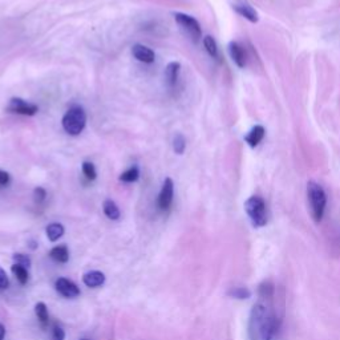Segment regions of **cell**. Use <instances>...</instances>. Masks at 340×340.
<instances>
[{
  "mask_svg": "<svg viewBox=\"0 0 340 340\" xmlns=\"http://www.w3.org/2000/svg\"><path fill=\"white\" fill-rule=\"evenodd\" d=\"M267 302H258L251 310L248 321L250 340H274L279 332L282 318Z\"/></svg>",
  "mask_w": 340,
  "mask_h": 340,
  "instance_id": "obj_1",
  "label": "cell"
},
{
  "mask_svg": "<svg viewBox=\"0 0 340 340\" xmlns=\"http://www.w3.org/2000/svg\"><path fill=\"white\" fill-rule=\"evenodd\" d=\"M307 201L311 217L316 223L322 222L327 206V195L324 189L319 184L310 181L307 184Z\"/></svg>",
  "mask_w": 340,
  "mask_h": 340,
  "instance_id": "obj_2",
  "label": "cell"
},
{
  "mask_svg": "<svg viewBox=\"0 0 340 340\" xmlns=\"http://www.w3.org/2000/svg\"><path fill=\"white\" fill-rule=\"evenodd\" d=\"M244 210L254 228H263L267 225V206L259 195H251L244 202Z\"/></svg>",
  "mask_w": 340,
  "mask_h": 340,
  "instance_id": "obj_3",
  "label": "cell"
},
{
  "mask_svg": "<svg viewBox=\"0 0 340 340\" xmlns=\"http://www.w3.org/2000/svg\"><path fill=\"white\" fill-rule=\"evenodd\" d=\"M63 128L68 134L79 135L86 125V113L81 106H72L66 110L61 120Z\"/></svg>",
  "mask_w": 340,
  "mask_h": 340,
  "instance_id": "obj_4",
  "label": "cell"
},
{
  "mask_svg": "<svg viewBox=\"0 0 340 340\" xmlns=\"http://www.w3.org/2000/svg\"><path fill=\"white\" fill-rule=\"evenodd\" d=\"M174 19L182 30L188 33L189 36L192 37L194 41H198L202 35V30L199 23L197 21V19H194V17L190 16V15H186V13L181 12L174 13Z\"/></svg>",
  "mask_w": 340,
  "mask_h": 340,
  "instance_id": "obj_5",
  "label": "cell"
},
{
  "mask_svg": "<svg viewBox=\"0 0 340 340\" xmlns=\"http://www.w3.org/2000/svg\"><path fill=\"white\" fill-rule=\"evenodd\" d=\"M7 110H10L11 113H16V115L21 116H35L39 110L37 105L31 104L26 100L20 99V97H13L10 100V104L7 106Z\"/></svg>",
  "mask_w": 340,
  "mask_h": 340,
  "instance_id": "obj_6",
  "label": "cell"
},
{
  "mask_svg": "<svg viewBox=\"0 0 340 340\" xmlns=\"http://www.w3.org/2000/svg\"><path fill=\"white\" fill-rule=\"evenodd\" d=\"M173 197H174V184L170 178H166L162 184L161 192L158 195V208L161 210H168L172 206Z\"/></svg>",
  "mask_w": 340,
  "mask_h": 340,
  "instance_id": "obj_7",
  "label": "cell"
},
{
  "mask_svg": "<svg viewBox=\"0 0 340 340\" xmlns=\"http://www.w3.org/2000/svg\"><path fill=\"white\" fill-rule=\"evenodd\" d=\"M56 291L64 298H76L80 295V290L76 284L66 278H59L55 283Z\"/></svg>",
  "mask_w": 340,
  "mask_h": 340,
  "instance_id": "obj_8",
  "label": "cell"
},
{
  "mask_svg": "<svg viewBox=\"0 0 340 340\" xmlns=\"http://www.w3.org/2000/svg\"><path fill=\"white\" fill-rule=\"evenodd\" d=\"M132 53L133 56L139 60V61H141V63L152 64L155 60L154 51L150 50L149 47L142 46V44H135V46H133Z\"/></svg>",
  "mask_w": 340,
  "mask_h": 340,
  "instance_id": "obj_9",
  "label": "cell"
},
{
  "mask_svg": "<svg viewBox=\"0 0 340 340\" xmlns=\"http://www.w3.org/2000/svg\"><path fill=\"white\" fill-rule=\"evenodd\" d=\"M233 8H234V11L238 13V15H241L242 17L248 20L250 23H258V20H259V17H258V12L247 3V2H239V3H235L234 6H233Z\"/></svg>",
  "mask_w": 340,
  "mask_h": 340,
  "instance_id": "obj_10",
  "label": "cell"
},
{
  "mask_svg": "<svg viewBox=\"0 0 340 340\" xmlns=\"http://www.w3.org/2000/svg\"><path fill=\"white\" fill-rule=\"evenodd\" d=\"M229 53H230L231 60L234 61L238 68L246 66V52L241 44H238L237 41H231L229 44Z\"/></svg>",
  "mask_w": 340,
  "mask_h": 340,
  "instance_id": "obj_11",
  "label": "cell"
},
{
  "mask_svg": "<svg viewBox=\"0 0 340 340\" xmlns=\"http://www.w3.org/2000/svg\"><path fill=\"white\" fill-rule=\"evenodd\" d=\"M83 282L86 287L96 288L103 286L105 282V275L101 271H89L83 275Z\"/></svg>",
  "mask_w": 340,
  "mask_h": 340,
  "instance_id": "obj_12",
  "label": "cell"
},
{
  "mask_svg": "<svg viewBox=\"0 0 340 340\" xmlns=\"http://www.w3.org/2000/svg\"><path fill=\"white\" fill-rule=\"evenodd\" d=\"M264 134H266V130L262 125H255L254 128L251 129L250 132L247 133V135L244 137V141L247 142L248 146L251 148H255L261 144V141L263 140Z\"/></svg>",
  "mask_w": 340,
  "mask_h": 340,
  "instance_id": "obj_13",
  "label": "cell"
},
{
  "mask_svg": "<svg viewBox=\"0 0 340 340\" xmlns=\"http://www.w3.org/2000/svg\"><path fill=\"white\" fill-rule=\"evenodd\" d=\"M179 71H181V65H179V63L173 61V63H169L168 65H166L165 80L166 84H168L169 86L175 85V83H177V80H178L179 76Z\"/></svg>",
  "mask_w": 340,
  "mask_h": 340,
  "instance_id": "obj_14",
  "label": "cell"
},
{
  "mask_svg": "<svg viewBox=\"0 0 340 340\" xmlns=\"http://www.w3.org/2000/svg\"><path fill=\"white\" fill-rule=\"evenodd\" d=\"M50 257L57 263H66L70 259V250L65 244H60V246H56L51 250Z\"/></svg>",
  "mask_w": 340,
  "mask_h": 340,
  "instance_id": "obj_15",
  "label": "cell"
},
{
  "mask_svg": "<svg viewBox=\"0 0 340 340\" xmlns=\"http://www.w3.org/2000/svg\"><path fill=\"white\" fill-rule=\"evenodd\" d=\"M46 233L47 237H48V239H50L51 242H56L64 235V226L61 225V223L53 222V223L47 226Z\"/></svg>",
  "mask_w": 340,
  "mask_h": 340,
  "instance_id": "obj_16",
  "label": "cell"
},
{
  "mask_svg": "<svg viewBox=\"0 0 340 340\" xmlns=\"http://www.w3.org/2000/svg\"><path fill=\"white\" fill-rule=\"evenodd\" d=\"M258 294L262 299L264 301H270L274 298L275 294V284L271 281H264L259 284V288H258Z\"/></svg>",
  "mask_w": 340,
  "mask_h": 340,
  "instance_id": "obj_17",
  "label": "cell"
},
{
  "mask_svg": "<svg viewBox=\"0 0 340 340\" xmlns=\"http://www.w3.org/2000/svg\"><path fill=\"white\" fill-rule=\"evenodd\" d=\"M103 210L104 214H105L109 219H112V221H117V219L120 218V215H121L119 206L116 205L112 199H106V201H104Z\"/></svg>",
  "mask_w": 340,
  "mask_h": 340,
  "instance_id": "obj_18",
  "label": "cell"
},
{
  "mask_svg": "<svg viewBox=\"0 0 340 340\" xmlns=\"http://www.w3.org/2000/svg\"><path fill=\"white\" fill-rule=\"evenodd\" d=\"M35 314H36L40 324H41L43 327H46L48 322H50V314H48V308H47L46 303H43V302L36 303V306H35Z\"/></svg>",
  "mask_w": 340,
  "mask_h": 340,
  "instance_id": "obj_19",
  "label": "cell"
},
{
  "mask_svg": "<svg viewBox=\"0 0 340 340\" xmlns=\"http://www.w3.org/2000/svg\"><path fill=\"white\" fill-rule=\"evenodd\" d=\"M11 271H12V274L15 275L17 281H19L20 284H26L30 279V274H28V270L23 266H20V264H12V267H11Z\"/></svg>",
  "mask_w": 340,
  "mask_h": 340,
  "instance_id": "obj_20",
  "label": "cell"
},
{
  "mask_svg": "<svg viewBox=\"0 0 340 340\" xmlns=\"http://www.w3.org/2000/svg\"><path fill=\"white\" fill-rule=\"evenodd\" d=\"M203 46H205L206 52H208L213 59H218V46H217V41L214 40V37L213 36L203 37Z\"/></svg>",
  "mask_w": 340,
  "mask_h": 340,
  "instance_id": "obj_21",
  "label": "cell"
},
{
  "mask_svg": "<svg viewBox=\"0 0 340 340\" xmlns=\"http://www.w3.org/2000/svg\"><path fill=\"white\" fill-rule=\"evenodd\" d=\"M139 178H140V170L137 166L129 168L128 170H125V172L120 175V179H121L122 182H129V184H130V182H135Z\"/></svg>",
  "mask_w": 340,
  "mask_h": 340,
  "instance_id": "obj_22",
  "label": "cell"
},
{
  "mask_svg": "<svg viewBox=\"0 0 340 340\" xmlns=\"http://www.w3.org/2000/svg\"><path fill=\"white\" fill-rule=\"evenodd\" d=\"M229 297L234 298V299H248L251 297V291L246 287H233L228 292Z\"/></svg>",
  "mask_w": 340,
  "mask_h": 340,
  "instance_id": "obj_23",
  "label": "cell"
},
{
  "mask_svg": "<svg viewBox=\"0 0 340 340\" xmlns=\"http://www.w3.org/2000/svg\"><path fill=\"white\" fill-rule=\"evenodd\" d=\"M173 149L177 154H184L186 149V140L182 134H177L173 140Z\"/></svg>",
  "mask_w": 340,
  "mask_h": 340,
  "instance_id": "obj_24",
  "label": "cell"
},
{
  "mask_svg": "<svg viewBox=\"0 0 340 340\" xmlns=\"http://www.w3.org/2000/svg\"><path fill=\"white\" fill-rule=\"evenodd\" d=\"M83 173L84 175H85L86 178L89 179V181H93V179H96V168H95V165H93L92 162H83Z\"/></svg>",
  "mask_w": 340,
  "mask_h": 340,
  "instance_id": "obj_25",
  "label": "cell"
},
{
  "mask_svg": "<svg viewBox=\"0 0 340 340\" xmlns=\"http://www.w3.org/2000/svg\"><path fill=\"white\" fill-rule=\"evenodd\" d=\"M13 261H15L16 264H20V266H23V267L26 268H28L31 266V258L26 254L17 253V254L13 255Z\"/></svg>",
  "mask_w": 340,
  "mask_h": 340,
  "instance_id": "obj_26",
  "label": "cell"
},
{
  "mask_svg": "<svg viewBox=\"0 0 340 340\" xmlns=\"http://www.w3.org/2000/svg\"><path fill=\"white\" fill-rule=\"evenodd\" d=\"M10 286V279L7 277L6 271L0 267V290H6Z\"/></svg>",
  "mask_w": 340,
  "mask_h": 340,
  "instance_id": "obj_27",
  "label": "cell"
},
{
  "mask_svg": "<svg viewBox=\"0 0 340 340\" xmlns=\"http://www.w3.org/2000/svg\"><path fill=\"white\" fill-rule=\"evenodd\" d=\"M65 339V332L61 327L59 326H55L52 331V340H64Z\"/></svg>",
  "mask_w": 340,
  "mask_h": 340,
  "instance_id": "obj_28",
  "label": "cell"
},
{
  "mask_svg": "<svg viewBox=\"0 0 340 340\" xmlns=\"http://www.w3.org/2000/svg\"><path fill=\"white\" fill-rule=\"evenodd\" d=\"M46 197H47V193L44 189L37 188L36 190H35V199H36V202H43L44 199H46Z\"/></svg>",
  "mask_w": 340,
  "mask_h": 340,
  "instance_id": "obj_29",
  "label": "cell"
},
{
  "mask_svg": "<svg viewBox=\"0 0 340 340\" xmlns=\"http://www.w3.org/2000/svg\"><path fill=\"white\" fill-rule=\"evenodd\" d=\"M8 182H10V174L0 169V185H8Z\"/></svg>",
  "mask_w": 340,
  "mask_h": 340,
  "instance_id": "obj_30",
  "label": "cell"
},
{
  "mask_svg": "<svg viewBox=\"0 0 340 340\" xmlns=\"http://www.w3.org/2000/svg\"><path fill=\"white\" fill-rule=\"evenodd\" d=\"M4 336H6V328L2 323H0V340H3Z\"/></svg>",
  "mask_w": 340,
  "mask_h": 340,
  "instance_id": "obj_31",
  "label": "cell"
},
{
  "mask_svg": "<svg viewBox=\"0 0 340 340\" xmlns=\"http://www.w3.org/2000/svg\"><path fill=\"white\" fill-rule=\"evenodd\" d=\"M81 340H89V339H81Z\"/></svg>",
  "mask_w": 340,
  "mask_h": 340,
  "instance_id": "obj_32",
  "label": "cell"
}]
</instances>
